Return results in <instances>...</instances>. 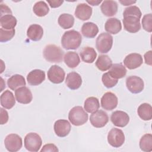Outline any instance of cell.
<instances>
[{
  "mask_svg": "<svg viewBox=\"0 0 152 152\" xmlns=\"http://www.w3.org/2000/svg\"><path fill=\"white\" fill-rule=\"evenodd\" d=\"M82 37L81 34L76 30H71L65 31L61 38V45L66 50H75L81 45Z\"/></svg>",
  "mask_w": 152,
  "mask_h": 152,
  "instance_id": "cell-1",
  "label": "cell"
},
{
  "mask_svg": "<svg viewBox=\"0 0 152 152\" xmlns=\"http://www.w3.org/2000/svg\"><path fill=\"white\" fill-rule=\"evenodd\" d=\"M43 54L45 59L47 61L53 63H60L63 60L64 52L59 46L50 44L45 47Z\"/></svg>",
  "mask_w": 152,
  "mask_h": 152,
  "instance_id": "cell-2",
  "label": "cell"
},
{
  "mask_svg": "<svg viewBox=\"0 0 152 152\" xmlns=\"http://www.w3.org/2000/svg\"><path fill=\"white\" fill-rule=\"evenodd\" d=\"M68 119L70 122L75 126H81L88 121V114L83 107L77 106L72 107L69 112Z\"/></svg>",
  "mask_w": 152,
  "mask_h": 152,
  "instance_id": "cell-3",
  "label": "cell"
},
{
  "mask_svg": "<svg viewBox=\"0 0 152 152\" xmlns=\"http://www.w3.org/2000/svg\"><path fill=\"white\" fill-rule=\"evenodd\" d=\"M113 45V37L107 33H102L96 39V47L99 52L106 53L110 50Z\"/></svg>",
  "mask_w": 152,
  "mask_h": 152,
  "instance_id": "cell-4",
  "label": "cell"
},
{
  "mask_svg": "<svg viewBox=\"0 0 152 152\" xmlns=\"http://www.w3.org/2000/svg\"><path fill=\"white\" fill-rule=\"evenodd\" d=\"M24 142L26 150L31 152H37L39 151L42 146V140L37 133L30 132L26 135Z\"/></svg>",
  "mask_w": 152,
  "mask_h": 152,
  "instance_id": "cell-5",
  "label": "cell"
},
{
  "mask_svg": "<svg viewBox=\"0 0 152 152\" xmlns=\"http://www.w3.org/2000/svg\"><path fill=\"white\" fill-rule=\"evenodd\" d=\"M125 135L123 131L116 128L110 129L107 134L108 143L115 148L120 147L125 142Z\"/></svg>",
  "mask_w": 152,
  "mask_h": 152,
  "instance_id": "cell-6",
  "label": "cell"
},
{
  "mask_svg": "<svg viewBox=\"0 0 152 152\" xmlns=\"http://www.w3.org/2000/svg\"><path fill=\"white\" fill-rule=\"evenodd\" d=\"M4 144L6 149L8 151L16 152L22 147V138L18 134H10L5 137Z\"/></svg>",
  "mask_w": 152,
  "mask_h": 152,
  "instance_id": "cell-7",
  "label": "cell"
},
{
  "mask_svg": "<svg viewBox=\"0 0 152 152\" xmlns=\"http://www.w3.org/2000/svg\"><path fill=\"white\" fill-rule=\"evenodd\" d=\"M126 86L131 93L138 94L144 90V83L141 78L136 75H131L126 78Z\"/></svg>",
  "mask_w": 152,
  "mask_h": 152,
  "instance_id": "cell-8",
  "label": "cell"
},
{
  "mask_svg": "<svg viewBox=\"0 0 152 152\" xmlns=\"http://www.w3.org/2000/svg\"><path fill=\"white\" fill-rule=\"evenodd\" d=\"M47 75L50 82L54 84H60L64 81L65 73L61 67L57 65H53L49 69Z\"/></svg>",
  "mask_w": 152,
  "mask_h": 152,
  "instance_id": "cell-9",
  "label": "cell"
},
{
  "mask_svg": "<svg viewBox=\"0 0 152 152\" xmlns=\"http://www.w3.org/2000/svg\"><path fill=\"white\" fill-rule=\"evenodd\" d=\"M90 121L94 127L102 128L108 122L109 117L106 112L102 110H97L90 115Z\"/></svg>",
  "mask_w": 152,
  "mask_h": 152,
  "instance_id": "cell-10",
  "label": "cell"
},
{
  "mask_svg": "<svg viewBox=\"0 0 152 152\" xmlns=\"http://www.w3.org/2000/svg\"><path fill=\"white\" fill-rule=\"evenodd\" d=\"M124 29L131 33H135L141 29L140 19L135 16H125L123 18Z\"/></svg>",
  "mask_w": 152,
  "mask_h": 152,
  "instance_id": "cell-11",
  "label": "cell"
},
{
  "mask_svg": "<svg viewBox=\"0 0 152 152\" xmlns=\"http://www.w3.org/2000/svg\"><path fill=\"white\" fill-rule=\"evenodd\" d=\"M100 102L103 109L106 110H112L117 107L118 99L114 93L109 91L103 95Z\"/></svg>",
  "mask_w": 152,
  "mask_h": 152,
  "instance_id": "cell-12",
  "label": "cell"
},
{
  "mask_svg": "<svg viewBox=\"0 0 152 152\" xmlns=\"http://www.w3.org/2000/svg\"><path fill=\"white\" fill-rule=\"evenodd\" d=\"M71 124L65 119H59L55 121L53 129L55 134L59 137H65L68 135L71 131Z\"/></svg>",
  "mask_w": 152,
  "mask_h": 152,
  "instance_id": "cell-13",
  "label": "cell"
},
{
  "mask_svg": "<svg viewBox=\"0 0 152 152\" xmlns=\"http://www.w3.org/2000/svg\"><path fill=\"white\" fill-rule=\"evenodd\" d=\"M110 121L116 126L124 127L129 123V116L124 111L116 110L112 112L110 116Z\"/></svg>",
  "mask_w": 152,
  "mask_h": 152,
  "instance_id": "cell-14",
  "label": "cell"
},
{
  "mask_svg": "<svg viewBox=\"0 0 152 152\" xmlns=\"http://www.w3.org/2000/svg\"><path fill=\"white\" fill-rule=\"evenodd\" d=\"M15 96L17 101L21 104H28L33 99V95L30 90L26 86L16 89L15 90Z\"/></svg>",
  "mask_w": 152,
  "mask_h": 152,
  "instance_id": "cell-15",
  "label": "cell"
},
{
  "mask_svg": "<svg viewBox=\"0 0 152 152\" xmlns=\"http://www.w3.org/2000/svg\"><path fill=\"white\" fill-rule=\"evenodd\" d=\"M143 62L142 56L137 53H132L125 58L124 64L129 69H134L140 67Z\"/></svg>",
  "mask_w": 152,
  "mask_h": 152,
  "instance_id": "cell-16",
  "label": "cell"
},
{
  "mask_svg": "<svg viewBox=\"0 0 152 152\" xmlns=\"http://www.w3.org/2000/svg\"><path fill=\"white\" fill-rule=\"evenodd\" d=\"M45 72L41 69H33L27 76V80L30 86H38L42 84L45 80Z\"/></svg>",
  "mask_w": 152,
  "mask_h": 152,
  "instance_id": "cell-17",
  "label": "cell"
},
{
  "mask_svg": "<svg viewBox=\"0 0 152 152\" xmlns=\"http://www.w3.org/2000/svg\"><path fill=\"white\" fill-rule=\"evenodd\" d=\"M92 8L85 3L79 4L75 10V15L78 19L86 21L88 20L92 14Z\"/></svg>",
  "mask_w": 152,
  "mask_h": 152,
  "instance_id": "cell-18",
  "label": "cell"
},
{
  "mask_svg": "<svg viewBox=\"0 0 152 152\" xmlns=\"http://www.w3.org/2000/svg\"><path fill=\"white\" fill-rule=\"evenodd\" d=\"M65 84L69 89L72 90H77L79 88L82 84L81 77L76 72H71L66 75Z\"/></svg>",
  "mask_w": 152,
  "mask_h": 152,
  "instance_id": "cell-19",
  "label": "cell"
},
{
  "mask_svg": "<svg viewBox=\"0 0 152 152\" xmlns=\"http://www.w3.org/2000/svg\"><path fill=\"white\" fill-rule=\"evenodd\" d=\"M118 4L115 1H104L100 5L102 12L106 17H112L118 11Z\"/></svg>",
  "mask_w": 152,
  "mask_h": 152,
  "instance_id": "cell-20",
  "label": "cell"
},
{
  "mask_svg": "<svg viewBox=\"0 0 152 152\" xmlns=\"http://www.w3.org/2000/svg\"><path fill=\"white\" fill-rule=\"evenodd\" d=\"M43 35V29L39 24H33L30 25L27 30V36L29 39L33 41H39Z\"/></svg>",
  "mask_w": 152,
  "mask_h": 152,
  "instance_id": "cell-21",
  "label": "cell"
},
{
  "mask_svg": "<svg viewBox=\"0 0 152 152\" xmlns=\"http://www.w3.org/2000/svg\"><path fill=\"white\" fill-rule=\"evenodd\" d=\"M104 28L110 34H116L122 30V24L119 19L116 18H110L106 21Z\"/></svg>",
  "mask_w": 152,
  "mask_h": 152,
  "instance_id": "cell-22",
  "label": "cell"
},
{
  "mask_svg": "<svg viewBox=\"0 0 152 152\" xmlns=\"http://www.w3.org/2000/svg\"><path fill=\"white\" fill-rule=\"evenodd\" d=\"M99 32L97 26L92 22H87L83 24L81 33L86 38H94Z\"/></svg>",
  "mask_w": 152,
  "mask_h": 152,
  "instance_id": "cell-23",
  "label": "cell"
},
{
  "mask_svg": "<svg viewBox=\"0 0 152 152\" xmlns=\"http://www.w3.org/2000/svg\"><path fill=\"white\" fill-rule=\"evenodd\" d=\"M80 55L83 61L87 64H91L95 61L97 57V53L94 48L86 46L81 50Z\"/></svg>",
  "mask_w": 152,
  "mask_h": 152,
  "instance_id": "cell-24",
  "label": "cell"
},
{
  "mask_svg": "<svg viewBox=\"0 0 152 152\" xmlns=\"http://www.w3.org/2000/svg\"><path fill=\"white\" fill-rule=\"evenodd\" d=\"M1 104L7 109H10L15 104V99L13 93L7 90L1 95Z\"/></svg>",
  "mask_w": 152,
  "mask_h": 152,
  "instance_id": "cell-25",
  "label": "cell"
},
{
  "mask_svg": "<svg viewBox=\"0 0 152 152\" xmlns=\"http://www.w3.org/2000/svg\"><path fill=\"white\" fill-rule=\"evenodd\" d=\"M26 84L24 77L20 74H14L7 80L8 87L12 90H15L19 87L25 86Z\"/></svg>",
  "mask_w": 152,
  "mask_h": 152,
  "instance_id": "cell-26",
  "label": "cell"
},
{
  "mask_svg": "<svg viewBox=\"0 0 152 152\" xmlns=\"http://www.w3.org/2000/svg\"><path fill=\"white\" fill-rule=\"evenodd\" d=\"M126 69L122 64H114L109 69V74L115 79L124 77L126 74Z\"/></svg>",
  "mask_w": 152,
  "mask_h": 152,
  "instance_id": "cell-27",
  "label": "cell"
},
{
  "mask_svg": "<svg viewBox=\"0 0 152 152\" xmlns=\"http://www.w3.org/2000/svg\"><path fill=\"white\" fill-rule=\"evenodd\" d=\"M137 113L141 119L150 121L152 118V107L149 103H142L137 109Z\"/></svg>",
  "mask_w": 152,
  "mask_h": 152,
  "instance_id": "cell-28",
  "label": "cell"
},
{
  "mask_svg": "<svg viewBox=\"0 0 152 152\" xmlns=\"http://www.w3.org/2000/svg\"><path fill=\"white\" fill-rule=\"evenodd\" d=\"M65 64L71 68H76L80 63V59L75 52H68L64 55Z\"/></svg>",
  "mask_w": 152,
  "mask_h": 152,
  "instance_id": "cell-29",
  "label": "cell"
},
{
  "mask_svg": "<svg viewBox=\"0 0 152 152\" xmlns=\"http://www.w3.org/2000/svg\"><path fill=\"white\" fill-rule=\"evenodd\" d=\"M96 67L101 71H106L110 68L112 65V61L107 55H101L98 57L96 62Z\"/></svg>",
  "mask_w": 152,
  "mask_h": 152,
  "instance_id": "cell-30",
  "label": "cell"
},
{
  "mask_svg": "<svg viewBox=\"0 0 152 152\" xmlns=\"http://www.w3.org/2000/svg\"><path fill=\"white\" fill-rule=\"evenodd\" d=\"M17 19L12 15L8 14L0 17V23L2 28L5 30L14 29L17 25Z\"/></svg>",
  "mask_w": 152,
  "mask_h": 152,
  "instance_id": "cell-31",
  "label": "cell"
},
{
  "mask_svg": "<svg viewBox=\"0 0 152 152\" xmlns=\"http://www.w3.org/2000/svg\"><path fill=\"white\" fill-rule=\"evenodd\" d=\"M58 22L60 27L64 29L71 28L74 24V18L69 14H62L59 15Z\"/></svg>",
  "mask_w": 152,
  "mask_h": 152,
  "instance_id": "cell-32",
  "label": "cell"
},
{
  "mask_svg": "<svg viewBox=\"0 0 152 152\" xmlns=\"http://www.w3.org/2000/svg\"><path fill=\"white\" fill-rule=\"evenodd\" d=\"M84 107L88 113H93L97 111L100 107V103L98 99L95 97H89L84 102Z\"/></svg>",
  "mask_w": 152,
  "mask_h": 152,
  "instance_id": "cell-33",
  "label": "cell"
},
{
  "mask_svg": "<svg viewBox=\"0 0 152 152\" xmlns=\"http://www.w3.org/2000/svg\"><path fill=\"white\" fill-rule=\"evenodd\" d=\"M33 11L38 17H44L49 12V8L45 1H38L33 6Z\"/></svg>",
  "mask_w": 152,
  "mask_h": 152,
  "instance_id": "cell-34",
  "label": "cell"
},
{
  "mask_svg": "<svg viewBox=\"0 0 152 152\" xmlns=\"http://www.w3.org/2000/svg\"><path fill=\"white\" fill-rule=\"evenodd\" d=\"M139 145L140 149L145 152L152 151V135L151 134H145L142 136L140 140Z\"/></svg>",
  "mask_w": 152,
  "mask_h": 152,
  "instance_id": "cell-35",
  "label": "cell"
},
{
  "mask_svg": "<svg viewBox=\"0 0 152 152\" xmlns=\"http://www.w3.org/2000/svg\"><path fill=\"white\" fill-rule=\"evenodd\" d=\"M102 81L103 85L107 88L113 87L118 82V80L112 78L108 72H106L102 75Z\"/></svg>",
  "mask_w": 152,
  "mask_h": 152,
  "instance_id": "cell-36",
  "label": "cell"
},
{
  "mask_svg": "<svg viewBox=\"0 0 152 152\" xmlns=\"http://www.w3.org/2000/svg\"><path fill=\"white\" fill-rule=\"evenodd\" d=\"M15 33V29L5 30L3 28H0V42H7L12 39Z\"/></svg>",
  "mask_w": 152,
  "mask_h": 152,
  "instance_id": "cell-37",
  "label": "cell"
},
{
  "mask_svg": "<svg viewBox=\"0 0 152 152\" xmlns=\"http://www.w3.org/2000/svg\"><path fill=\"white\" fill-rule=\"evenodd\" d=\"M142 15V13L140 10V8L135 6H130L126 8L123 12V16H135L138 18H141Z\"/></svg>",
  "mask_w": 152,
  "mask_h": 152,
  "instance_id": "cell-38",
  "label": "cell"
},
{
  "mask_svg": "<svg viewBox=\"0 0 152 152\" xmlns=\"http://www.w3.org/2000/svg\"><path fill=\"white\" fill-rule=\"evenodd\" d=\"M142 26L144 30L151 33L152 31V14H145L142 19Z\"/></svg>",
  "mask_w": 152,
  "mask_h": 152,
  "instance_id": "cell-39",
  "label": "cell"
},
{
  "mask_svg": "<svg viewBox=\"0 0 152 152\" xmlns=\"http://www.w3.org/2000/svg\"><path fill=\"white\" fill-rule=\"evenodd\" d=\"M59 150L57 147L54 144H47L43 146L42 148L40 150L41 152L43 151H58Z\"/></svg>",
  "mask_w": 152,
  "mask_h": 152,
  "instance_id": "cell-40",
  "label": "cell"
},
{
  "mask_svg": "<svg viewBox=\"0 0 152 152\" xmlns=\"http://www.w3.org/2000/svg\"><path fill=\"white\" fill-rule=\"evenodd\" d=\"M0 111H1V115H0L1 124L3 125L6 124L8 121V118H9L8 113L6 110L4 109L2 107L0 108Z\"/></svg>",
  "mask_w": 152,
  "mask_h": 152,
  "instance_id": "cell-41",
  "label": "cell"
},
{
  "mask_svg": "<svg viewBox=\"0 0 152 152\" xmlns=\"http://www.w3.org/2000/svg\"><path fill=\"white\" fill-rule=\"evenodd\" d=\"M10 14L12 15V11L10 7H8L5 4H1V14L0 17H2L5 15Z\"/></svg>",
  "mask_w": 152,
  "mask_h": 152,
  "instance_id": "cell-42",
  "label": "cell"
},
{
  "mask_svg": "<svg viewBox=\"0 0 152 152\" xmlns=\"http://www.w3.org/2000/svg\"><path fill=\"white\" fill-rule=\"evenodd\" d=\"M144 59H145V63L147 65H152V61H151V50H149L147 52L144 54Z\"/></svg>",
  "mask_w": 152,
  "mask_h": 152,
  "instance_id": "cell-43",
  "label": "cell"
},
{
  "mask_svg": "<svg viewBox=\"0 0 152 152\" xmlns=\"http://www.w3.org/2000/svg\"><path fill=\"white\" fill-rule=\"evenodd\" d=\"M47 2L52 8H58L64 2L63 1H47Z\"/></svg>",
  "mask_w": 152,
  "mask_h": 152,
  "instance_id": "cell-44",
  "label": "cell"
},
{
  "mask_svg": "<svg viewBox=\"0 0 152 152\" xmlns=\"http://www.w3.org/2000/svg\"><path fill=\"white\" fill-rule=\"evenodd\" d=\"M119 2L123 5H125V6L130 5H132L133 4L136 3V1H119Z\"/></svg>",
  "mask_w": 152,
  "mask_h": 152,
  "instance_id": "cell-45",
  "label": "cell"
},
{
  "mask_svg": "<svg viewBox=\"0 0 152 152\" xmlns=\"http://www.w3.org/2000/svg\"><path fill=\"white\" fill-rule=\"evenodd\" d=\"M87 2L91 5L94 6L99 5L102 2V1H87Z\"/></svg>",
  "mask_w": 152,
  "mask_h": 152,
  "instance_id": "cell-46",
  "label": "cell"
}]
</instances>
